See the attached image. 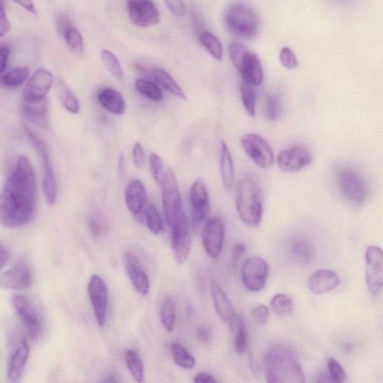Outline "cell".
<instances>
[{
  "label": "cell",
  "mask_w": 383,
  "mask_h": 383,
  "mask_svg": "<svg viewBox=\"0 0 383 383\" xmlns=\"http://www.w3.org/2000/svg\"><path fill=\"white\" fill-rule=\"evenodd\" d=\"M335 182L340 194L349 204L363 206L366 203L370 189L365 176L359 170L349 166L338 167Z\"/></svg>",
  "instance_id": "4"
},
{
  "label": "cell",
  "mask_w": 383,
  "mask_h": 383,
  "mask_svg": "<svg viewBox=\"0 0 383 383\" xmlns=\"http://www.w3.org/2000/svg\"><path fill=\"white\" fill-rule=\"evenodd\" d=\"M0 37H4L10 30V24L8 19L3 1L1 3V15H0Z\"/></svg>",
  "instance_id": "53"
},
{
  "label": "cell",
  "mask_w": 383,
  "mask_h": 383,
  "mask_svg": "<svg viewBox=\"0 0 383 383\" xmlns=\"http://www.w3.org/2000/svg\"><path fill=\"white\" fill-rule=\"evenodd\" d=\"M225 24L230 33L244 39H252L257 36L260 21L254 9L243 2L231 3L225 14Z\"/></svg>",
  "instance_id": "5"
},
{
  "label": "cell",
  "mask_w": 383,
  "mask_h": 383,
  "mask_svg": "<svg viewBox=\"0 0 383 383\" xmlns=\"http://www.w3.org/2000/svg\"><path fill=\"white\" fill-rule=\"evenodd\" d=\"M292 254L298 261L310 263L315 259V251L311 243L301 240L293 244Z\"/></svg>",
  "instance_id": "37"
},
{
  "label": "cell",
  "mask_w": 383,
  "mask_h": 383,
  "mask_svg": "<svg viewBox=\"0 0 383 383\" xmlns=\"http://www.w3.org/2000/svg\"><path fill=\"white\" fill-rule=\"evenodd\" d=\"M236 334L235 338V347L238 354L246 352L248 347V333L246 324L243 319L238 315L236 325Z\"/></svg>",
  "instance_id": "42"
},
{
  "label": "cell",
  "mask_w": 383,
  "mask_h": 383,
  "mask_svg": "<svg viewBox=\"0 0 383 383\" xmlns=\"http://www.w3.org/2000/svg\"><path fill=\"white\" fill-rule=\"evenodd\" d=\"M229 50L233 65L243 81L252 87L260 86L263 81V71L259 57L238 42L230 44Z\"/></svg>",
  "instance_id": "6"
},
{
  "label": "cell",
  "mask_w": 383,
  "mask_h": 383,
  "mask_svg": "<svg viewBox=\"0 0 383 383\" xmlns=\"http://www.w3.org/2000/svg\"><path fill=\"white\" fill-rule=\"evenodd\" d=\"M200 43L218 61L222 60L223 50L219 40L208 31H203L198 36Z\"/></svg>",
  "instance_id": "34"
},
{
  "label": "cell",
  "mask_w": 383,
  "mask_h": 383,
  "mask_svg": "<svg viewBox=\"0 0 383 383\" xmlns=\"http://www.w3.org/2000/svg\"><path fill=\"white\" fill-rule=\"evenodd\" d=\"M68 48L77 55H81L84 49V42L80 31L75 27H71L64 35Z\"/></svg>",
  "instance_id": "44"
},
{
  "label": "cell",
  "mask_w": 383,
  "mask_h": 383,
  "mask_svg": "<svg viewBox=\"0 0 383 383\" xmlns=\"http://www.w3.org/2000/svg\"><path fill=\"white\" fill-rule=\"evenodd\" d=\"M13 1L25 8L29 13L34 15H37V10L34 0H13Z\"/></svg>",
  "instance_id": "58"
},
{
  "label": "cell",
  "mask_w": 383,
  "mask_h": 383,
  "mask_svg": "<svg viewBox=\"0 0 383 383\" xmlns=\"http://www.w3.org/2000/svg\"><path fill=\"white\" fill-rule=\"evenodd\" d=\"M144 158L145 150L143 146L139 143H136L133 149V161L134 166L138 168H141L144 162Z\"/></svg>",
  "instance_id": "52"
},
{
  "label": "cell",
  "mask_w": 383,
  "mask_h": 383,
  "mask_svg": "<svg viewBox=\"0 0 383 383\" xmlns=\"http://www.w3.org/2000/svg\"><path fill=\"white\" fill-rule=\"evenodd\" d=\"M240 95L245 110L254 118L256 113V95L252 86L246 82L240 85Z\"/></svg>",
  "instance_id": "39"
},
{
  "label": "cell",
  "mask_w": 383,
  "mask_h": 383,
  "mask_svg": "<svg viewBox=\"0 0 383 383\" xmlns=\"http://www.w3.org/2000/svg\"><path fill=\"white\" fill-rule=\"evenodd\" d=\"M333 6L342 8H350L357 6L363 0H328Z\"/></svg>",
  "instance_id": "54"
},
{
  "label": "cell",
  "mask_w": 383,
  "mask_h": 383,
  "mask_svg": "<svg viewBox=\"0 0 383 383\" xmlns=\"http://www.w3.org/2000/svg\"><path fill=\"white\" fill-rule=\"evenodd\" d=\"M28 67H20L2 74L1 84L6 89H15L23 86L29 77Z\"/></svg>",
  "instance_id": "30"
},
{
  "label": "cell",
  "mask_w": 383,
  "mask_h": 383,
  "mask_svg": "<svg viewBox=\"0 0 383 383\" xmlns=\"http://www.w3.org/2000/svg\"><path fill=\"white\" fill-rule=\"evenodd\" d=\"M266 378L273 383H303L305 377L294 351L284 345L270 347L264 356Z\"/></svg>",
  "instance_id": "2"
},
{
  "label": "cell",
  "mask_w": 383,
  "mask_h": 383,
  "mask_svg": "<svg viewBox=\"0 0 383 383\" xmlns=\"http://www.w3.org/2000/svg\"><path fill=\"white\" fill-rule=\"evenodd\" d=\"M312 162V154L304 146L295 145L282 151L277 157L278 166L282 171L295 173L301 171Z\"/></svg>",
  "instance_id": "13"
},
{
  "label": "cell",
  "mask_w": 383,
  "mask_h": 383,
  "mask_svg": "<svg viewBox=\"0 0 383 383\" xmlns=\"http://www.w3.org/2000/svg\"><path fill=\"white\" fill-rule=\"evenodd\" d=\"M98 100L106 110L114 115H122L125 113V101L122 94L115 89H101L98 94Z\"/></svg>",
  "instance_id": "27"
},
{
  "label": "cell",
  "mask_w": 383,
  "mask_h": 383,
  "mask_svg": "<svg viewBox=\"0 0 383 383\" xmlns=\"http://www.w3.org/2000/svg\"><path fill=\"white\" fill-rule=\"evenodd\" d=\"M328 375L333 382L343 383L347 380V375L344 368L340 366L337 360L329 358L327 360Z\"/></svg>",
  "instance_id": "46"
},
{
  "label": "cell",
  "mask_w": 383,
  "mask_h": 383,
  "mask_svg": "<svg viewBox=\"0 0 383 383\" xmlns=\"http://www.w3.org/2000/svg\"><path fill=\"white\" fill-rule=\"evenodd\" d=\"M59 94L63 106L68 112L73 114L80 112V103L78 99L63 81L59 82Z\"/></svg>",
  "instance_id": "36"
},
{
  "label": "cell",
  "mask_w": 383,
  "mask_h": 383,
  "mask_svg": "<svg viewBox=\"0 0 383 383\" xmlns=\"http://www.w3.org/2000/svg\"><path fill=\"white\" fill-rule=\"evenodd\" d=\"M220 173L225 189L232 190L235 185V168L229 148L223 141L220 143Z\"/></svg>",
  "instance_id": "28"
},
{
  "label": "cell",
  "mask_w": 383,
  "mask_h": 383,
  "mask_svg": "<svg viewBox=\"0 0 383 383\" xmlns=\"http://www.w3.org/2000/svg\"><path fill=\"white\" fill-rule=\"evenodd\" d=\"M125 363L131 376L137 382H143L145 380V368L143 361L133 349H129L125 354Z\"/></svg>",
  "instance_id": "31"
},
{
  "label": "cell",
  "mask_w": 383,
  "mask_h": 383,
  "mask_svg": "<svg viewBox=\"0 0 383 383\" xmlns=\"http://www.w3.org/2000/svg\"><path fill=\"white\" fill-rule=\"evenodd\" d=\"M22 113L24 118L29 122L48 129L49 122L46 99L37 101H24Z\"/></svg>",
  "instance_id": "26"
},
{
  "label": "cell",
  "mask_w": 383,
  "mask_h": 383,
  "mask_svg": "<svg viewBox=\"0 0 383 383\" xmlns=\"http://www.w3.org/2000/svg\"><path fill=\"white\" fill-rule=\"evenodd\" d=\"M194 382L196 383H216L217 382V380L210 375V374L205 373V372H202V373H199L194 377Z\"/></svg>",
  "instance_id": "59"
},
{
  "label": "cell",
  "mask_w": 383,
  "mask_h": 383,
  "mask_svg": "<svg viewBox=\"0 0 383 383\" xmlns=\"http://www.w3.org/2000/svg\"><path fill=\"white\" fill-rule=\"evenodd\" d=\"M270 308L275 315H289L294 311V303L290 296L284 294H278L272 298Z\"/></svg>",
  "instance_id": "38"
},
{
  "label": "cell",
  "mask_w": 383,
  "mask_h": 383,
  "mask_svg": "<svg viewBox=\"0 0 383 383\" xmlns=\"http://www.w3.org/2000/svg\"><path fill=\"white\" fill-rule=\"evenodd\" d=\"M57 29L62 37L73 27L71 19L66 15H60L57 19Z\"/></svg>",
  "instance_id": "51"
},
{
  "label": "cell",
  "mask_w": 383,
  "mask_h": 383,
  "mask_svg": "<svg viewBox=\"0 0 383 383\" xmlns=\"http://www.w3.org/2000/svg\"><path fill=\"white\" fill-rule=\"evenodd\" d=\"M116 377L114 375H109L108 377H105V380L103 382H117Z\"/></svg>",
  "instance_id": "61"
},
{
  "label": "cell",
  "mask_w": 383,
  "mask_h": 383,
  "mask_svg": "<svg viewBox=\"0 0 383 383\" xmlns=\"http://www.w3.org/2000/svg\"><path fill=\"white\" fill-rule=\"evenodd\" d=\"M269 265L261 257H252L243 263L241 279L243 284L252 292L264 289L269 276Z\"/></svg>",
  "instance_id": "9"
},
{
  "label": "cell",
  "mask_w": 383,
  "mask_h": 383,
  "mask_svg": "<svg viewBox=\"0 0 383 383\" xmlns=\"http://www.w3.org/2000/svg\"><path fill=\"white\" fill-rule=\"evenodd\" d=\"M236 210L241 221L249 226L260 224L263 212V195L259 184L252 177H244L238 185Z\"/></svg>",
  "instance_id": "3"
},
{
  "label": "cell",
  "mask_w": 383,
  "mask_h": 383,
  "mask_svg": "<svg viewBox=\"0 0 383 383\" xmlns=\"http://www.w3.org/2000/svg\"><path fill=\"white\" fill-rule=\"evenodd\" d=\"M29 356V346L23 340L10 357L8 366V380L10 382H18L22 378Z\"/></svg>",
  "instance_id": "25"
},
{
  "label": "cell",
  "mask_w": 383,
  "mask_h": 383,
  "mask_svg": "<svg viewBox=\"0 0 383 383\" xmlns=\"http://www.w3.org/2000/svg\"><path fill=\"white\" fill-rule=\"evenodd\" d=\"M210 291L212 302L222 321L231 327L235 326L238 315L225 291L215 281L210 283Z\"/></svg>",
  "instance_id": "22"
},
{
  "label": "cell",
  "mask_w": 383,
  "mask_h": 383,
  "mask_svg": "<svg viewBox=\"0 0 383 383\" xmlns=\"http://www.w3.org/2000/svg\"><path fill=\"white\" fill-rule=\"evenodd\" d=\"M52 83L53 77L50 71L45 68L38 69L24 89L23 101H37L46 99Z\"/></svg>",
  "instance_id": "19"
},
{
  "label": "cell",
  "mask_w": 383,
  "mask_h": 383,
  "mask_svg": "<svg viewBox=\"0 0 383 383\" xmlns=\"http://www.w3.org/2000/svg\"><path fill=\"white\" fill-rule=\"evenodd\" d=\"M226 233L225 223L219 217L210 219L202 231V243L205 252L211 259H218L221 254Z\"/></svg>",
  "instance_id": "12"
},
{
  "label": "cell",
  "mask_w": 383,
  "mask_h": 383,
  "mask_svg": "<svg viewBox=\"0 0 383 383\" xmlns=\"http://www.w3.org/2000/svg\"><path fill=\"white\" fill-rule=\"evenodd\" d=\"M159 315L166 331L169 333L173 332L176 326L177 317L175 305L171 297H166L163 301Z\"/></svg>",
  "instance_id": "32"
},
{
  "label": "cell",
  "mask_w": 383,
  "mask_h": 383,
  "mask_svg": "<svg viewBox=\"0 0 383 383\" xmlns=\"http://www.w3.org/2000/svg\"><path fill=\"white\" fill-rule=\"evenodd\" d=\"M247 248L243 243H238L233 249L232 252V262L233 264H237L238 261L241 259L245 252H246Z\"/></svg>",
  "instance_id": "56"
},
{
  "label": "cell",
  "mask_w": 383,
  "mask_h": 383,
  "mask_svg": "<svg viewBox=\"0 0 383 383\" xmlns=\"http://www.w3.org/2000/svg\"><path fill=\"white\" fill-rule=\"evenodd\" d=\"M251 315L254 322L259 325H265L268 323L270 312L267 306L259 304L252 308Z\"/></svg>",
  "instance_id": "48"
},
{
  "label": "cell",
  "mask_w": 383,
  "mask_h": 383,
  "mask_svg": "<svg viewBox=\"0 0 383 383\" xmlns=\"http://www.w3.org/2000/svg\"><path fill=\"white\" fill-rule=\"evenodd\" d=\"M340 284L337 273L329 270H320L315 272L308 280V289L315 295L331 292Z\"/></svg>",
  "instance_id": "23"
},
{
  "label": "cell",
  "mask_w": 383,
  "mask_h": 383,
  "mask_svg": "<svg viewBox=\"0 0 383 383\" xmlns=\"http://www.w3.org/2000/svg\"><path fill=\"white\" fill-rule=\"evenodd\" d=\"M10 260V253L6 247L1 245V249H0V265H1V269L8 263Z\"/></svg>",
  "instance_id": "60"
},
{
  "label": "cell",
  "mask_w": 383,
  "mask_h": 383,
  "mask_svg": "<svg viewBox=\"0 0 383 383\" xmlns=\"http://www.w3.org/2000/svg\"><path fill=\"white\" fill-rule=\"evenodd\" d=\"M162 199L166 219L171 226L185 216L178 180L172 169H168L162 184Z\"/></svg>",
  "instance_id": "8"
},
{
  "label": "cell",
  "mask_w": 383,
  "mask_h": 383,
  "mask_svg": "<svg viewBox=\"0 0 383 383\" xmlns=\"http://www.w3.org/2000/svg\"><path fill=\"white\" fill-rule=\"evenodd\" d=\"M36 191L34 167L26 156H20L9 173L0 198V221L3 226L16 229L33 219Z\"/></svg>",
  "instance_id": "1"
},
{
  "label": "cell",
  "mask_w": 383,
  "mask_h": 383,
  "mask_svg": "<svg viewBox=\"0 0 383 383\" xmlns=\"http://www.w3.org/2000/svg\"><path fill=\"white\" fill-rule=\"evenodd\" d=\"M89 226L92 235L94 238H100L106 229V225L103 220L99 216H92L89 219Z\"/></svg>",
  "instance_id": "50"
},
{
  "label": "cell",
  "mask_w": 383,
  "mask_h": 383,
  "mask_svg": "<svg viewBox=\"0 0 383 383\" xmlns=\"http://www.w3.org/2000/svg\"><path fill=\"white\" fill-rule=\"evenodd\" d=\"M366 280L371 295L377 296L383 289V250L370 246L366 252Z\"/></svg>",
  "instance_id": "11"
},
{
  "label": "cell",
  "mask_w": 383,
  "mask_h": 383,
  "mask_svg": "<svg viewBox=\"0 0 383 383\" xmlns=\"http://www.w3.org/2000/svg\"><path fill=\"white\" fill-rule=\"evenodd\" d=\"M149 166L155 182L162 185L166 175L162 159L157 154L152 153L149 157Z\"/></svg>",
  "instance_id": "45"
},
{
  "label": "cell",
  "mask_w": 383,
  "mask_h": 383,
  "mask_svg": "<svg viewBox=\"0 0 383 383\" xmlns=\"http://www.w3.org/2000/svg\"><path fill=\"white\" fill-rule=\"evenodd\" d=\"M197 337L200 342L207 344L211 338V331L208 326L201 325L198 328Z\"/></svg>",
  "instance_id": "55"
},
{
  "label": "cell",
  "mask_w": 383,
  "mask_h": 383,
  "mask_svg": "<svg viewBox=\"0 0 383 383\" xmlns=\"http://www.w3.org/2000/svg\"><path fill=\"white\" fill-rule=\"evenodd\" d=\"M13 306L16 313L27 328L29 335L34 339L41 336L42 325L33 303L23 295H15Z\"/></svg>",
  "instance_id": "17"
},
{
  "label": "cell",
  "mask_w": 383,
  "mask_h": 383,
  "mask_svg": "<svg viewBox=\"0 0 383 383\" xmlns=\"http://www.w3.org/2000/svg\"><path fill=\"white\" fill-rule=\"evenodd\" d=\"M101 57L103 65L110 72L112 75L117 79L122 80L124 77L122 64L114 53L104 49L101 50Z\"/></svg>",
  "instance_id": "40"
},
{
  "label": "cell",
  "mask_w": 383,
  "mask_h": 383,
  "mask_svg": "<svg viewBox=\"0 0 383 383\" xmlns=\"http://www.w3.org/2000/svg\"><path fill=\"white\" fill-rule=\"evenodd\" d=\"M152 76L159 86L163 87L170 94L175 95V97L180 99H187L184 91L167 71L162 68H157L153 70Z\"/></svg>",
  "instance_id": "29"
},
{
  "label": "cell",
  "mask_w": 383,
  "mask_h": 383,
  "mask_svg": "<svg viewBox=\"0 0 383 383\" xmlns=\"http://www.w3.org/2000/svg\"><path fill=\"white\" fill-rule=\"evenodd\" d=\"M127 8L131 22L138 27H147L159 23V10L153 0H129Z\"/></svg>",
  "instance_id": "14"
},
{
  "label": "cell",
  "mask_w": 383,
  "mask_h": 383,
  "mask_svg": "<svg viewBox=\"0 0 383 383\" xmlns=\"http://www.w3.org/2000/svg\"><path fill=\"white\" fill-rule=\"evenodd\" d=\"M124 261L125 270L134 289L138 294L147 296L150 290V282L139 259L133 252L127 251Z\"/></svg>",
  "instance_id": "21"
},
{
  "label": "cell",
  "mask_w": 383,
  "mask_h": 383,
  "mask_svg": "<svg viewBox=\"0 0 383 383\" xmlns=\"http://www.w3.org/2000/svg\"><path fill=\"white\" fill-rule=\"evenodd\" d=\"M88 293L94 317L100 326H103L108 305V290L103 280L93 275L88 285Z\"/></svg>",
  "instance_id": "15"
},
{
  "label": "cell",
  "mask_w": 383,
  "mask_h": 383,
  "mask_svg": "<svg viewBox=\"0 0 383 383\" xmlns=\"http://www.w3.org/2000/svg\"><path fill=\"white\" fill-rule=\"evenodd\" d=\"M135 87L138 92H140L145 97L153 101H161L164 99V94L157 85L152 81L143 79L136 80Z\"/></svg>",
  "instance_id": "35"
},
{
  "label": "cell",
  "mask_w": 383,
  "mask_h": 383,
  "mask_svg": "<svg viewBox=\"0 0 383 383\" xmlns=\"http://www.w3.org/2000/svg\"><path fill=\"white\" fill-rule=\"evenodd\" d=\"M245 152L259 167L268 169L274 164V154L270 145L258 134L249 133L242 137Z\"/></svg>",
  "instance_id": "10"
},
{
  "label": "cell",
  "mask_w": 383,
  "mask_h": 383,
  "mask_svg": "<svg viewBox=\"0 0 383 383\" xmlns=\"http://www.w3.org/2000/svg\"><path fill=\"white\" fill-rule=\"evenodd\" d=\"M280 62L287 69L293 70L298 66V60L294 52L289 48L284 47L280 52Z\"/></svg>",
  "instance_id": "47"
},
{
  "label": "cell",
  "mask_w": 383,
  "mask_h": 383,
  "mask_svg": "<svg viewBox=\"0 0 383 383\" xmlns=\"http://www.w3.org/2000/svg\"><path fill=\"white\" fill-rule=\"evenodd\" d=\"M147 227L154 235H159L164 230V223L161 215L154 205H148L145 210Z\"/></svg>",
  "instance_id": "41"
},
{
  "label": "cell",
  "mask_w": 383,
  "mask_h": 383,
  "mask_svg": "<svg viewBox=\"0 0 383 383\" xmlns=\"http://www.w3.org/2000/svg\"><path fill=\"white\" fill-rule=\"evenodd\" d=\"M282 113V104L278 95L270 94L267 96L264 105L266 118L270 121H276Z\"/></svg>",
  "instance_id": "43"
},
{
  "label": "cell",
  "mask_w": 383,
  "mask_h": 383,
  "mask_svg": "<svg viewBox=\"0 0 383 383\" xmlns=\"http://www.w3.org/2000/svg\"><path fill=\"white\" fill-rule=\"evenodd\" d=\"M24 131L28 140L33 145L34 150L40 158L42 167H43V189L47 204L50 206L55 205L57 200V183L53 170L50 154L48 145L34 131L24 126Z\"/></svg>",
  "instance_id": "7"
},
{
  "label": "cell",
  "mask_w": 383,
  "mask_h": 383,
  "mask_svg": "<svg viewBox=\"0 0 383 383\" xmlns=\"http://www.w3.org/2000/svg\"><path fill=\"white\" fill-rule=\"evenodd\" d=\"M125 203L133 215H140L146 201V192L141 180H131L124 192Z\"/></svg>",
  "instance_id": "24"
},
{
  "label": "cell",
  "mask_w": 383,
  "mask_h": 383,
  "mask_svg": "<svg viewBox=\"0 0 383 383\" xmlns=\"http://www.w3.org/2000/svg\"><path fill=\"white\" fill-rule=\"evenodd\" d=\"M171 354L175 363L180 368L190 370L196 366V359L182 345L173 342L171 345Z\"/></svg>",
  "instance_id": "33"
},
{
  "label": "cell",
  "mask_w": 383,
  "mask_h": 383,
  "mask_svg": "<svg viewBox=\"0 0 383 383\" xmlns=\"http://www.w3.org/2000/svg\"><path fill=\"white\" fill-rule=\"evenodd\" d=\"M170 13L178 17H182L186 13V6L184 0H164Z\"/></svg>",
  "instance_id": "49"
},
{
  "label": "cell",
  "mask_w": 383,
  "mask_h": 383,
  "mask_svg": "<svg viewBox=\"0 0 383 383\" xmlns=\"http://www.w3.org/2000/svg\"><path fill=\"white\" fill-rule=\"evenodd\" d=\"M0 55H1V62H0L1 70H0V72L3 74L8 66L10 57V48L6 45H2L1 49H0Z\"/></svg>",
  "instance_id": "57"
},
{
  "label": "cell",
  "mask_w": 383,
  "mask_h": 383,
  "mask_svg": "<svg viewBox=\"0 0 383 383\" xmlns=\"http://www.w3.org/2000/svg\"><path fill=\"white\" fill-rule=\"evenodd\" d=\"M34 276L29 265L20 261L0 276V286L10 290H27L33 285Z\"/></svg>",
  "instance_id": "18"
},
{
  "label": "cell",
  "mask_w": 383,
  "mask_h": 383,
  "mask_svg": "<svg viewBox=\"0 0 383 383\" xmlns=\"http://www.w3.org/2000/svg\"><path fill=\"white\" fill-rule=\"evenodd\" d=\"M170 229H171V244L175 259L178 263L182 264L189 258L192 245L187 216L178 220L170 226Z\"/></svg>",
  "instance_id": "16"
},
{
  "label": "cell",
  "mask_w": 383,
  "mask_h": 383,
  "mask_svg": "<svg viewBox=\"0 0 383 383\" xmlns=\"http://www.w3.org/2000/svg\"><path fill=\"white\" fill-rule=\"evenodd\" d=\"M189 201L194 225L198 226L206 218L210 210L208 192L201 179L196 180L192 185L189 189Z\"/></svg>",
  "instance_id": "20"
}]
</instances>
